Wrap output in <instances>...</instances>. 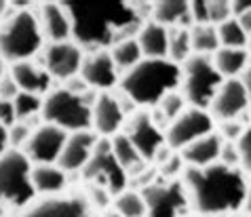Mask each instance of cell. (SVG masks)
<instances>
[{
    "label": "cell",
    "mask_w": 251,
    "mask_h": 217,
    "mask_svg": "<svg viewBox=\"0 0 251 217\" xmlns=\"http://www.w3.org/2000/svg\"><path fill=\"white\" fill-rule=\"evenodd\" d=\"M72 19V40L82 51H110L118 40L135 38L146 22L127 0H64Z\"/></svg>",
    "instance_id": "cell-1"
},
{
    "label": "cell",
    "mask_w": 251,
    "mask_h": 217,
    "mask_svg": "<svg viewBox=\"0 0 251 217\" xmlns=\"http://www.w3.org/2000/svg\"><path fill=\"white\" fill-rule=\"evenodd\" d=\"M182 181L190 198V207L201 215H236L245 207L249 181L239 167H226L222 163L205 169L186 167Z\"/></svg>",
    "instance_id": "cell-2"
},
{
    "label": "cell",
    "mask_w": 251,
    "mask_h": 217,
    "mask_svg": "<svg viewBox=\"0 0 251 217\" xmlns=\"http://www.w3.org/2000/svg\"><path fill=\"white\" fill-rule=\"evenodd\" d=\"M182 66L169 59H142L123 74L121 91L133 106L156 108L165 95L179 91Z\"/></svg>",
    "instance_id": "cell-3"
},
{
    "label": "cell",
    "mask_w": 251,
    "mask_h": 217,
    "mask_svg": "<svg viewBox=\"0 0 251 217\" xmlns=\"http://www.w3.org/2000/svg\"><path fill=\"white\" fill-rule=\"evenodd\" d=\"M43 43L45 34L38 15L30 9L13 11V15L0 25V57L11 66L34 59L43 48Z\"/></svg>",
    "instance_id": "cell-4"
},
{
    "label": "cell",
    "mask_w": 251,
    "mask_h": 217,
    "mask_svg": "<svg viewBox=\"0 0 251 217\" xmlns=\"http://www.w3.org/2000/svg\"><path fill=\"white\" fill-rule=\"evenodd\" d=\"M93 103L82 93H74L66 87L53 89L43 99V121L68 133L93 131Z\"/></svg>",
    "instance_id": "cell-5"
},
{
    "label": "cell",
    "mask_w": 251,
    "mask_h": 217,
    "mask_svg": "<svg viewBox=\"0 0 251 217\" xmlns=\"http://www.w3.org/2000/svg\"><path fill=\"white\" fill-rule=\"evenodd\" d=\"M32 163L22 150H9L0 156V205L24 209L34 200Z\"/></svg>",
    "instance_id": "cell-6"
},
{
    "label": "cell",
    "mask_w": 251,
    "mask_h": 217,
    "mask_svg": "<svg viewBox=\"0 0 251 217\" xmlns=\"http://www.w3.org/2000/svg\"><path fill=\"white\" fill-rule=\"evenodd\" d=\"M222 85H224V76L215 70L209 55H192L182 64L179 91L184 99L190 103V108L209 112V106Z\"/></svg>",
    "instance_id": "cell-7"
},
{
    "label": "cell",
    "mask_w": 251,
    "mask_h": 217,
    "mask_svg": "<svg viewBox=\"0 0 251 217\" xmlns=\"http://www.w3.org/2000/svg\"><path fill=\"white\" fill-rule=\"evenodd\" d=\"M82 177H85L91 186H100L108 190L112 196H118L121 192L127 190L129 173L123 169L121 163L116 160L112 152V144L106 137H100L91 160L82 169Z\"/></svg>",
    "instance_id": "cell-8"
},
{
    "label": "cell",
    "mask_w": 251,
    "mask_h": 217,
    "mask_svg": "<svg viewBox=\"0 0 251 217\" xmlns=\"http://www.w3.org/2000/svg\"><path fill=\"white\" fill-rule=\"evenodd\" d=\"M148 213L146 217H184L190 207L182 179H154L142 188Z\"/></svg>",
    "instance_id": "cell-9"
},
{
    "label": "cell",
    "mask_w": 251,
    "mask_h": 217,
    "mask_svg": "<svg viewBox=\"0 0 251 217\" xmlns=\"http://www.w3.org/2000/svg\"><path fill=\"white\" fill-rule=\"evenodd\" d=\"M213 129H215V121L207 110L188 108L182 116L176 118L165 129V144L173 152H182L192 142L213 133Z\"/></svg>",
    "instance_id": "cell-10"
},
{
    "label": "cell",
    "mask_w": 251,
    "mask_h": 217,
    "mask_svg": "<svg viewBox=\"0 0 251 217\" xmlns=\"http://www.w3.org/2000/svg\"><path fill=\"white\" fill-rule=\"evenodd\" d=\"M82 61H85V51L74 43H49L43 51L40 64L47 68V72L53 76V80H72L80 74Z\"/></svg>",
    "instance_id": "cell-11"
},
{
    "label": "cell",
    "mask_w": 251,
    "mask_h": 217,
    "mask_svg": "<svg viewBox=\"0 0 251 217\" xmlns=\"http://www.w3.org/2000/svg\"><path fill=\"white\" fill-rule=\"evenodd\" d=\"M70 133L55 127V124L43 122L38 129H34L30 142L22 150L32 165H57L61 150L68 142Z\"/></svg>",
    "instance_id": "cell-12"
},
{
    "label": "cell",
    "mask_w": 251,
    "mask_h": 217,
    "mask_svg": "<svg viewBox=\"0 0 251 217\" xmlns=\"http://www.w3.org/2000/svg\"><path fill=\"white\" fill-rule=\"evenodd\" d=\"M125 135L137 148L139 156L144 160H152L165 148V129H160L150 112H135L127 122Z\"/></svg>",
    "instance_id": "cell-13"
},
{
    "label": "cell",
    "mask_w": 251,
    "mask_h": 217,
    "mask_svg": "<svg viewBox=\"0 0 251 217\" xmlns=\"http://www.w3.org/2000/svg\"><path fill=\"white\" fill-rule=\"evenodd\" d=\"M249 110V95L241 78H230L224 80V85L215 93L209 114L215 122L224 121H239V118Z\"/></svg>",
    "instance_id": "cell-14"
},
{
    "label": "cell",
    "mask_w": 251,
    "mask_h": 217,
    "mask_svg": "<svg viewBox=\"0 0 251 217\" xmlns=\"http://www.w3.org/2000/svg\"><path fill=\"white\" fill-rule=\"evenodd\" d=\"M24 217H97L87 196H49L25 209Z\"/></svg>",
    "instance_id": "cell-15"
},
{
    "label": "cell",
    "mask_w": 251,
    "mask_h": 217,
    "mask_svg": "<svg viewBox=\"0 0 251 217\" xmlns=\"http://www.w3.org/2000/svg\"><path fill=\"white\" fill-rule=\"evenodd\" d=\"M78 76L91 91H101V93H108L110 89L121 82V78H118V68L114 66L110 51L87 53Z\"/></svg>",
    "instance_id": "cell-16"
},
{
    "label": "cell",
    "mask_w": 251,
    "mask_h": 217,
    "mask_svg": "<svg viewBox=\"0 0 251 217\" xmlns=\"http://www.w3.org/2000/svg\"><path fill=\"white\" fill-rule=\"evenodd\" d=\"M127 121V110L123 103L110 93H97L93 103V124L91 129L97 133V137L112 139L123 129Z\"/></svg>",
    "instance_id": "cell-17"
},
{
    "label": "cell",
    "mask_w": 251,
    "mask_h": 217,
    "mask_svg": "<svg viewBox=\"0 0 251 217\" xmlns=\"http://www.w3.org/2000/svg\"><path fill=\"white\" fill-rule=\"evenodd\" d=\"M100 137L95 131H76L68 135V142L61 150V156L57 160V165L64 169L66 173H74V171H82L87 167V163L93 156V150Z\"/></svg>",
    "instance_id": "cell-18"
},
{
    "label": "cell",
    "mask_w": 251,
    "mask_h": 217,
    "mask_svg": "<svg viewBox=\"0 0 251 217\" xmlns=\"http://www.w3.org/2000/svg\"><path fill=\"white\" fill-rule=\"evenodd\" d=\"M9 74L17 82L19 91H24V93L45 97L53 91V76L47 72V68L43 64H36L34 59L13 64Z\"/></svg>",
    "instance_id": "cell-19"
},
{
    "label": "cell",
    "mask_w": 251,
    "mask_h": 217,
    "mask_svg": "<svg viewBox=\"0 0 251 217\" xmlns=\"http://www.w3.org/2000/svg\"><path fill=\"white\" fill-rule=\"evenodd\" d=\"M38 22L45 38L51 43L72 40V19L64 2H43L38 11Z\"/></svg>",
    "instance_id": "cell-20"
},
{
    "label": "cell",
    "mask_w": 251,
    "mask_h": 217,
    "mask_svg": "<svg viewBox=\"0 0 251 217\" xmlns=\"http://www.w3.org/2000/svg\"><path fill=\"white\" fill-rule=\"evenodd\" d=\"M222 145H224V139L213 131V133H209V135L197 139V142H192L190 145H186L179 154H182L184 163L188 167L205 169V167H211L215 163H220Z\"/></svg>",
    "instance_id": "cell-21"
},
{
    "label": "cell",
    "mask_w": 251,
    "mask_h": 217,
    "mask_svg": "<svg viewBox=\"0 0 251 217\" xmlns=\"http://www.w3.org/2000/svg\"><path fill=\"white\" fill-rule=\"evenodd\" d=\"M137 43L142 47L144 59H167V53H169V30L165 25L148 19L137 34Z\"/></svg>",
    "instance_id": "cell-22"
},
{
    "label": "cell",
    "mask_w": 251,
    "mask_h": 217,
    "mask_svg": "<svg viewBox=\"0 0 251 217\" xmlns=\"http://www.w3.org/2000/svg\"><path fill=\"white\" fill-rule=\"evenodd\" d=\"M152 22L169 27H192L190 2L188 0H158L152 6Z\"/></svg>",
    "instance_id": "cell-23"
},
{
    "label": "cell",
    "mask_w": 251,
    "mask_h": 217,
    "mask_svg": "<svg viewBox=\"0 0 251 217\" xmlns=\"http://www.w3.org/2000/svg\"><path fill=\"white\" fill-rule=\"evenodd\" d=\"M32 184L36 194L59 196L68 186V173L59 165H34L32 167Z\"/></svg>",
    "instance_id": "cell-24"
},
{
    "label": "cell",
    "mask_w": 251,
    "mask_h": 217,
    "mask_svg": "<svg viewBox=\"0 0 251 217\" xmlns=\"http://www.w3.org/2000/svg\"><path fill=\"white\" fill-rule=\"evenodd\" d=\"M215 70L224 76V80L236 78L239 74H243L251 61V55L247 53V48H226L220 47L218 51L211 55Z\"/></svg>",
    "instance_id": "cell-25"
},
{
    "label": "cell",
    "mask_w": 251,
    "mask_h": 217,
    "mask_svg": "<svg viewBox=\"0 0 251 217\" xmlns=\"http://www.w3.org/2000/svg\"><path fill=\"white\" fill-rule=\"evenodd\" d=\"M110 55H112V61L118 70H123V74L131 70L133 66H137L139 61L144 59V53H142V47L137 43V36L135 38H125V40H118V43L110 48Z\"/></svg>",
    "instance_id": "cell-26"
},
{
    "label": "cell",
    "mask_w": 251,
    "mask_h": 217,
    "mask_svg": "<svg viewBox=\"0 0 251 217\" xmlns=\"http://www.w3.org/2000/svg\"><path fill=\"white\" fill-rule=\"evenodd\" d=\"M110 144H112V152H114V156L116 160L121 163V167L125 171H137V169H142V165L146 163V160L139 156V152L133 144H131V139L125 135V133H118V135H114L112 139H110Z\"/></svg>",
    "instance_id": "cell-27"
},
{
    "label": "cell",
    "mask_w": 251,
    "mask_h": 217,
    "mask_svg": "<svg viewBox=\"0 0 251 217\" xmlns=\"http://www.w3.org/2000/svg\"><path fill=\"white\" fill-rule=\"evenodd\" d=\"M190 40H192V53L194 55H211L220 48L218 27L211 24L192 25L190 27Z\"/></svg>",
    "instance_id": "cell-28"
},
{
    "label": "cell",
    "mask_w": 251,
    "mask_h": 217,
    "mask_svg": "<svg viewBox=\"0 0 251 217\" xmlns=\"http://www.w3.org/2000/svg\"><path fill=\"white\" fill-rule=\"evenodd\" d=\"M192 55L194 53H192L190 27H169V53H167V59L182 66Z\"/></svg>",
    "instance_id": "cell-29"
},
{
    "label": "cell",
    "mask_w": 251,
    "mask_h": 217,
    "mask_svg": "<svg viewBox=\"0 0 251 217\" xmlns=\"http://www.w3.org/2000/svg\"><path fill=\"white\" fill-rule=\"evenodd\" d=\"M114 211L123 217H146L148 209H146L142 190H125L114 196Z\"/></svg>",
    "instance_id": "cell-30"
},
{
    "label": "cell",
    "mask_w": 251,
    "mask_h": 217,
    "mask_svg": "<svg viewBox=\"0 0 251 217\" xmlns=\"http://www.w3.org/2000/svg\"><path fill=\"white\" fill-rule=\"evenodd\" d=\"M43 99L45 97H40V95L19 91L17 97L13 99L17 122H27V121H34V118H43L40 116V112H43Z\"/></svg>",
    "instance_id": "cell-31"
},
{
    "label": "cell",
    "mask_w": 251,
    "mask_h": 217,
    "mask_svg": "<svg viewBox=\"0 0 251 217\" xmlns=\"http://www.w3.org/2000/svg\"><path fill=\"white\" fill-rule=\"evenodd\" d=\"M218 38H220V47H226V48H245L249 40L247 32L243 30V25L239 24L236 17L218 25Z\"/></svg>",
    "instance_id": "cell-32"
},
{
    "label": "cell",
    "mask_w": 251,
    "mask_h": 217,
    "mask_svg": "<svg viewBox=\"0 0 251 217\" xmlns=\"http://www.w3.org/2000/svg\"><path fill=\"white\" fill-rule=\"evenodd\" d=\"M184 158L179 152H169L165 158H160V165H158V175L163 179H182V175L186 171L184 167Z\"/></svg>",
    "instance_id": "cell-33"
},
{
    "label": "cell",
    "mask_w": 251,
    "mask_h": 217,
    "mask_svg": "<svg viewBox=\"0 0 251 217\" xmlns=\"http://www.w3.org/2000/svg\"><path fill=\"white\" fill-rule=\"evenodd\" d=\"M207 9H209V24L211 25H222L228 19H232V6L228 0H207Z\"/></svg>",
    "instance_id": "cell-34"
},
{
    "label": "cell",
    "mask_w": 251,
    "mask_h": 217,
    "mask_svg": "<svg viewBox=\"0 0 251 217\" xmlns=\"http://www.w3.org/2000/svg\"><path fill=\"white\" fill-rule=\"evenodd\" d=\"M34 129L25 122H15L13 127L9 129V144H11V150H24L25 144L30 142Z\"/></svg>",
    "instance_id": "cell-35"
},
{
    "label": "cell",
    "mask_w": 251,
    "mask_h": 217,
    "mask_svg": "<svg viewBox=\"0 0 251 217\" xmlns=\"http://www.w3.org/2000/svg\"><path fill=\"white\" fill-rule=\"evenodd\" d=\"M236 145H239V154H241L243 173L251 175V124L245 129V133L241 135V139L236 142Z\"/></svg>",
    "instance_id": "cell-36"
},
{
    "label": "cell",
    "mask_w": 251,
    "mask_h": 217,
    "mask_svg": "<svg viewBox=\"0 0 251 217\" xmlns=\"http://www.w3.org/2000/svg\"><path fill=\"white\" fill-rule=\"evenodd\" d=\"M247 127H243L239 121H224L218 122V135L224 139V142H239L241 135L245 133Z\"/></svg>",
    "instance_id": "cell-37"
},
{
    "label": "cell",
    "mask_w": 251,
    "mask_h": 217,
    "mask_svg": "<svg viewBox=\"0 0 251 217\" xmlns=\"http://www.w3.org/2000/svg\"><path fill=\"white\" fill-rule=\"evenodd\" d=\"M220 163L226 165V167L241 165V154H239V145H236V142H224V145H222V154H220Z\"/></svg>",
    "instance_id": "cell-38"
},
{
    "label": "cell",
    "mask_w": 251,
    "mask_h": 217,
    "mask_svg": "<svg viewBox=\"0 0 251 217\" xmlns=\"http://www.w3.org/2000/svg\"><path fill=\"white\" fill-rule=\"evenodd\" d=\"M110 194L108 190H103V188H100V186H89V196H87V200L91 202V207L95 209H106L108 205H110Z\"/></svg>",
    "instance_id": "cell-39"
},
{
    "label": "cell",
    "mask_w": 251,
    "mask_h": 217,
    "mask_svg": "<svg viewBox=\"0 0 251 217\" xmlns=\"http://www.w3.org/2000/svg\"><path fill=\"white\" fill-rule=\"evenodd\" d=\"M190 17L194 25H203L209 24V9H207V0H192L190 2Z\"/></svg>",
    "instance_id": "cell-40"
},
{
    "label": "cell",
    "mask_w": 251,
    "mask_h": 217,
    "mask_svg": "<svg viewBox=\"0 0 251 217\" xmlns=\"http://www.w3.org/2000/svg\"><path fill=\"white\" fill-rule=\"evenodd\" d=\"M19 93V87L17 82L13 80L11 74H4V78L0 80V99H6V101H13Z\"/></svg>",
    "instance_id": "cell-41"
},
{
    "label": "cell",
    "mask_w": 251,
    "mask_h": 217,
    "mask_svg": "<svg viewBox=\"0 0 251 217\" xmlns=\"http://www.w3.org/2000/svg\"><path fill=\"white\" fill-rule=\"evenodd\" d=\"M0 122L4 127H13L17 122V116H15V106L13 101H6V99H0Z\"/></svg>",
    "instance_id": "cell-42"
},
{
    "label": "cell",
    "mask_w": 251,
    "mask_h": 217,
    "mask_svg": "<svg viewBox=\"0 0 251 217\" xmlns=\"http://www.w3.org/2000/svg\"><path fill=\"white\" fill-rule=\"evenodd\" d=\"M230 6H232V17L239 19L241 15H245V13L251 11V0H232Z\"/></svg>",
    "instance_id": "cell-43"
},
{
    "label": "cell",
    "mask_w": 251,
    "mask_h": 217,
    "mask_svg": "<svg viewBox=\"0 0 251 217\" xmlns=\"http://www.w3.org/2000/svg\"><path fill=\"white\" fill-rule=\"evenodd\" d=\"M11 150V144H9V127H4L2 122H0V156H2L4 152Z\"/></svg>",
    "instance_id": "cell-44"
},
{
    "label": "cell",
    "mask_w": 251,
    "mask_h": 217,
    "mask_svg": "<svg viewBox=\"0 0 251 217\" xmlns=\"http://www.w3.org/2000/svg\"><path fill=\"white\" fill-rule=\"evenodd\" d=\"M243 85H245V89H247V95H249V108H251V61H249V66H247V70L243 72Z\"/></svg>",
    "instance_id": "cell-45"
},
{
    "label": "cell",
    "mask_w": 251,
    "mask_h": 217,
    "mask_svg": "<svg viewBox=\"0 0 251 217\" xmlns=\"http://www.w3.org/2000/svg\"><path fill=\"white\" fill-rule=\"evenodd\" d=\"M239 24L243 25V30L247 32V36H251V11L245 13V15H241L239 17Z\"/></svg>",
    "instance_id": "cell-46"
},
{
    "label": "cell",
    "mask_w": 251,
    "mask_h": 217,
    "mask_svg": "<svg viewBox=\"0 0 251 217\" xmlns=\"http://www.w3.org/2000/svg\"><path fill=\"white\" fill-rule=\"evenodd\" d=\"M245 213L247 215H251V184H249V188H247V198H245Z\"/></svg>",
    "instance_id": "cell-47"
},
{
    "label": "cell",
    "mask_w": 251,
    "mask_h": 217,
    "mask_svg": "<svg viewBox=\"0 0 251 217\" xmlns=\"http://www.w3.org/2000/svg\"><path fill=\"white\" fill-rule=\"evenodd\" d=\"M9 11H13L11 2H4V0H0V17H2L4 13H9Z\"/></svg>",
    "instance_id": "cell-48"
},
{
    "label": "cell",
    "mask_w": 251,
    "mask_h": 217,
    "mask_svg": "<svg viewBox=\"0 0 251 217\" xmlns=\"http://www.w3.org/2000/svg\"><path fill=\"white\" fill-rule=\"evenodd\" d=\"M4 74H6V72H4V59L0 57V80L4 78Z\"/></svg>",
    "instance_id": "cell-49"
},
{
    "label": "cell",
    "mask_w": 251,
    "mask_h": 217,
    "mask_svg": "<svg viewBox=\"0 0 251 217\" xmlns=\"http://www.w3.org/2000/svg\"><path fill=\"white\" fill-rule=\"evenodd\" d=\"M103 217H123V215H121V213H116V211H114V209H112V211H108V213H106V215H103Z\"/></svg>",
    "instance_id": "cell-50"
},
{
    "label": "cell",
    "mask_w": 251,
    "mask_h": 217,
    "mask_svg": "<svg viewBox=\"0 0 251 217\" xmlns=\"http://www.w3.org/2000/svg\"><path fill=\"white\" fill-rule=\"evenodd\" d=\"M245 48H247V53L251 55V36H249V40H247V47H245Z\"/></svg>",
    "instance_id": "cell-51"
},
{
    "label": "cell",
    "mask_w": 251,
    "mask_h": 217,
    "mask_svg": "<svg viewBox=\"0 0 251 217\" xmlns=\"http://www.w3.org/2000/svg\"><path fill=\"white\" fill-rule=\"evenodd\" d=\"M0 217H6V215H4V207H2V205H0Z\"/></svg>",
    "instance_id": "cell-52"
},
{
    "label": "cell",
    "mask_w": 251,
    "mask_h": 217,
    "mask_svg": "<svg viewBox=\"0 0 251 217\" xmlns=\"http://www.w3.org/2000/svg\"><path fill=\"white\" fill-rule=\"evenodd\" d=\"M228 217H236V215H228Z\"/></svg>",
    "instance_id": "cell-53"
},
{
    "label": "cell",
    "mask_w": 251,
    "mask_h": 217,
    "mask_svg": "<svg viewBox=\"0 0 251 217\" xmlns=\"http://www.w3.org/2000/svg\"><path fill=\"white\" fill-rule=\"evenodd\" d=\"M245 217H251V215H245Z\"/></svg>",
    "instance_id": "cell-54"
}]
</instances>
